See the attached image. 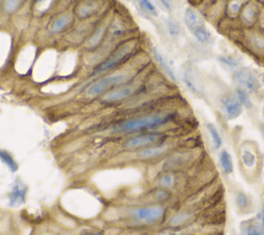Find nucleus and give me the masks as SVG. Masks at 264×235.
I'll use <instances>...</instances> for the list:
<instances>
[{
	"label": "nucleus",
	"instance_id": "nucleus-6",
	"mask_svg": "<svg viewBox=\"0 0 264 235\" xmlns=\"http://www.w3.org/2000/svg\"><path fill=\"white\" fill-rule=\"evenodd\" d=\"M128 80H129L128 74L125 73H119V74H114V76L105 77L101 80L94 82L87 89V95L90 97L98 96L102 93H106L107 91L116 88V87L126 84Z\"/></svg>",
	"mask_w": 264,
	"mask_h": 235
},
{
	"label": "nucleus",
	"instance_id": "nucleus-12",
	"mask_svg": "<svg viewBox=\"0 0 264 235\" xmlns=\"http://www.w3.org/2000/svg\"><path fill=\"white\" fill-rule=\"evenodd\" d=\"M261 9L255 1H250L246 3L242 9L241 15L238 17L239 23L248 29L254 28L259 20Z\"/></svg>",
	"mask_w": 264,
	"mask_h": 235
},
{
	"label": "nucleus",
	"instance_id": "nucleus-7",
	"mask_svg": "<svg viewBox=\"0 0 264 235\" xmlns=\"http://www.w3.org/2000/svg\"><path fill=\"white\" fill-rule=\"evenodd\" d=\"M182 79L187 89L196 97H201L205 93V83L199 70L195 65L187 63L183 67Z\"/></svg>",
	"mask_w": 264,
	"mask_h": 235
},
{
	"label": "nucleus",
	"instance_id": "nucleus-16",
	"mask_svg": "<svg viewBox=\"0 0 264 235\" xmlns=\"http://www.w3.org/2000/svg\"><path fill=\"white\" fill-rule=\"evenodd\" d=\"M183 176L182 172H174V171H163L159 173V176L156 178V187L164 188L167 190H175L182 186Z\"/></svg>",
	"mask_w": 264,
	"mask_h": 235
},
{
	"label": "nucleus",
	"instance_id": "nucleus-37",
	"mask_svg": "<svg viewBox=\"0 0 264 235\" xmlns=\"http://www.w3.org/2000/svg\"><path fill=\"white\" fill-rule=\"evenodd\" d=\"M260 132H261V135H262V139L264 141V123L260 124Z\"/></svg>",
	"mask_w": 264,
	"mask_h": 235
},
{
	"label": "nucleus",
	"instance_id": "nucleus-21",
	"mask_svg": "<svg viewBox=\"0 0 264 235\" xmlns=\"http://www.w3.org/2000/svg\"><path fill=\"white\" fill-rule=\"evenodd\" d=\"M152 54L154 59L157 61V63L160 65V67L163 69V71L166 73V76L169 77L173 82H176V73L172 67V65L170 64L169 60H167L162 53H160L157 48L156 47H152Z\"/></svg>",
	"mask_w": 264,
	"mask_h": 235
},
{
	"label": "nucleus",
	"instance_id": "nucleus-5",
	"mask_svg": "<svg viewBox=\"0 0 264 235\" xmlns=\"http://www.w3.org/2000/svg\"><path fill=\"white\" fill-rule=\"evenodd\" d=\"M166 141L167 135L165 133L160 131H152L132 136L124 142V147L130 151L141 150L143 147L164 143Z\"/></svg>",
	"mask_w": 264,
	"mask_h": 235
},
{
	"label": "nucleus",
	"instance_id": "nucleus-22",
	"mask_svg": "<svg viewBox=\"0 0 264 235\" xmlns=\"http://www.w3.org/2000/svg\"><path fill=\"white\" fill-rule=\"evenodd\" d=\"M73 23V18L69 14H63L56 17L53 22L50 25V31L54 34L61 33L65 31L69 26L70 24Z\"/></svg>",
	"mask_w": 264,
	"mask_h": 235
},
{
	"label": "nucleus",
	"instance_id": "nucleus-17",
	"mask_svg": "<svg viewBox=\"0 0 264 235\" xmlns=\"http://www.w3.org/2000/svg\"><path fill=\"white\" fill-rule=\"evenodd\" d=\"M184 23L185 26L188 29V31L191 33L193 32L196 28L199 26H202L205 25V19L202 18V16L199 14V12L193 8V7H187L184 12Z\"/></svg>",
	"mask_w": 264,
	"mask_h": 235
},
{
	"label": "nucleus",
	"instance_id": "nucleus-35",
	"mask_svg": "<svg viewBox=\"0 0 264 235\" xmlns=\"http://www.w3.org/2000/svg\"><path fill=\"white\" fill-rule=\"evenodd\" d=\"M81 235H104V232L99 229H90L84 231L83 233H81Z\"/></svg>",
	"mask_w": 264,
	"mask_h": 235
},
{
	"label": "nucleus",
	"instance_id": "nucleus-30",
	"mask_svg": "<svg viewBox=\"0 0 264 235\" xmlns=\"http://www.w3.org/2000/svg\"><path fill=\"white\" fill-rule=\"evenodd\" d=\"M234 93L235 95L237 96L238 100L241 101V103L243 104L244 108H247V109H252L253 108V101H252V99L250 97V93H248L246 90L244 89H241V88H235L234 90Z\"/></svg>",
	"mask_w": 264,
	"mask_h": 235
},
{
	"label": "nucleus",
	"instance_id": "nucleus-31",
	"mask_svg": "<svg viewBox=\"0 0 264 235\" xmlns=\"http://www.w3.org/2000/svg\"><path fill=\"white\" fill-rule=\"evenodd\" d=\"M164 23H165L167 32H169V34L172 37H174V39H176V37L182 35V32H183L182 28L178 25V23H176L175 20H173V19H164Z\"/></svg>",
	"mask_w": 264,
	"mask_h": 235
},
{
	"label": "nucleus",
	"instance_id": "nucleus-4",
	"mask_svg": "<svg viewBox=\"0 0 264 235\" xmlns=\"http://www.w3.org/2000/svg\"><path fill=\"white\" fill-rule=\"evenodd\" d=\"M232 81L237 88L246 90L248 93L253 94L260 90L261 82L256 72L250 68L242 66L232 73Z\"/></svg>",
	"mask_w": 264,
	"mask_h": 235
},
{
	"label": "nucleus",
	"instance_id": "nucleus-3",
	"mask_svg": "<svg viewBox=\"0 0 264 235\" xmlns=\"http://www.w3.org/2000/svg\"><path fill=\"white\" fill-rule=\"evenodd\" d=\"M196 153L190 150L173 152L164 160L163 171L183 172L196 162Z\"/></svg>",
	"mask_w": 264,
	"mask_h": 235
},
{
	"label": "nucleus",
	"instance_id": "nucleus-15",
	"mask_svg": "<svg viewBox=\"0 0 264 235\" xmlns=\"http://www.w3.org/2000/svg\"><path fill=\"white\" fill-rule=\"evenodd\" d=\"M136 90V87L133 85H122L116 87V88L107 91L102 97L103 103H116L119 101L125 100L126 98L133 95Z\"/></svg>",
	"mask_w": 264,
	"mask_h": 235
},
{
	"label": "nucleus",
	"instance_id": "nucleus-29",
	"mask_svg": "<svg viewBox=\"0 0 264 235\" xmlns=\"http://www.w3.org/2000/svg\"><path fill=\"white\" fill-rule=\"evenodd\" d=\"M103 34H104L103 26H99L98 28H96L87 42V45H86L87 48L88 49H94V48L97 47L101 43Z\"/></svg>",
	"mask_w": 264,
	"mask_h": 235
},
{
	"label": "nucleus",
	"instance_id": "nucleus-18",
	"mask_svg": "<svg viewBox=\"0 0 264 235\" xmlns=\"http://www.w3.org/2000/svg\"><path fill=\"white\" fill-rule=\"evenodd\" d=\"M241 235H264V227L257 218L245 220L239 225Z\"/></svg>",
	"mask_w": 264,
	"mask_h": 235
},
{
	"label": "nucleus",
	"instance_id": "nucleus-26",
	"mask_svg": "<svg viewBox=\"0 0 264 235\" xmlns=\"http://www.w3.org/2000/svg\"><path fill=\"white\" fill-rule=\"evenodd\" d=\"M98 9V4L96 1H86L82 3L77 10V14L81 19H87L92 17L96 10Z\"/></svg>",
	"mask_w": 264,
	"mask_h": 235
},
{
	"label": "nucleus",
	"instance_id": "nucleus-32",
	"mask_svg": "<svg viewBox=\"0 0 264 235\" xmlns=\"http://www.w3.org/2000/svg\"><path fill=\"white\" fill-rule=\"evenodd\" d=\"M22 4V0H3V9L6 14H14Z\"/></svg>",
	"mask_w": 264,
	"mask_h": 235
},
{
	"label": "nucleus",
	"instance_id": "nucleus-38",
	"mask_svg": "<svg viewBox=\"0 0 264 235\" xmlns=\"http://www.w3.org/2000/svg\"><path fill=\"white\" fill-rule=\"evenodd\" d=\"M263 84H264V78H263Z\"/></svg>",
	"mask_w": 264,
	"mask_h": 235
},
{
	"label": "nucleus",
	"instance_id": "nucleus-28",
	"mask_svg": "<svg viewBox=\"0 0 264 235\" xmlns=\"http://www.w3.org/2000/svg\"><path fill=\"white\" fill-rule=\"evenodd\" d=\"M250 198L249 196L243 192V191H238L235 196H234V204L236 208L241 212H246L250 207Z\"/></svg>",
	"mask_w": 264,
	"mask_h": 235
},
{
	"label": "nucleus",
	"instance_id": "nucleus-9",
	"mask_svg": "<svg viewBox=\"0 0 264 235\" xmlns=\"http://www.w3.org/2000/svg\"><path fill=\"white\" fill-rule=\"evenodd\" d=\"M130 52H131V47L128 45H125L120 48H118L116 52H114V54L111 57L105 59L103 62H101L99 65H97L93 69L92 76H96V74L106 72V71L115 68L117 65L121 64L122 62L127 58V56L129 55Z\"/></svg>",
	"mask_w": 264,
	"mask_h": 235
},
{
	"label": "nucleus",
	"instance_id": "nucleus-24",
	"mask_svg": "<svg viewBox=\"0 0 264 235\" xmlns=\"http://www.w3.org/2000/svg\"><path fill=\"white\" fill-rule=\"evenodd\" d=\"M219 164L221 166L222 171L225 175L229 176L234 170V165H233V159L231 154L228 152L225 148L220 151L219 154Z\"/></svg>",
	"mask_w": 264,
	"mask_h": 235
},
{
	"label": "nucleus",
	"instance_id": "nucleus-23",
	"mask_svg": "<svg viewBox=\"0 0 264 235\" xmlns=\"http://www.w3.org/2000/svg\"><path fill=\"white\" fill-rule=\"evenodd\" d=\"M217 61L225 69L231 71L232 73L243 66L242 61L232 55H219L217 57Z\"/></svg>",
	"mask_w": 264,
	"mask_h": 235
},
{
	"label": "nucleus",
	"instance_id": "nucleus-33",
	"mask_svg": "<svg viewBox=\"0 0 264 235\" xmlns=\"http://www.w3.org/2000/svg\"><path fill=\"white\" fill-rule=\"evenodd\" d=\"M138 3H139V6L141 7V9L148 12V14L153 15V16L158 15L157 8H156V6L153 4L151 0H138Z\"/></svg>",
	"mask_w": 264,
	"mask_h": 235
},
{
	"label": "nucleus",
	"instance_id": "nucleus-8",
	"mask_svg": "<svg viewBox=\"0 0 264 235\" xmlns=\"http://www.w3.org/2000/svg\"><path fill=\"white\" fill-rule=\"evenodd\" d=\"M220 107L224 117L228 121L236 120L242 116L244 106L238 100L235 93H227L220 99Z\"/></svg>",
	"mask_w": 264,
	"mask_h": 235
},
{
	"label": "nucleus",
	"instance_id": "nucleus-14",
	"mask_svg": "<svg viewBox=\"0 0 264 235\" xmlns=\"http://www.w3.org/2000/svg\"><path fill=\"white\" fill-rule=\"evenodd\" d=\"M195 220V214L193 210L190 209H183L177 210L175 214H173L166 221L167 228L176 230L184 228L190 225L192 222Z\"/></svg>",
	"mask_w": 264,
	"mask_h": 235
},
{
	"label": "nucleus",
	"instance_id": "nucleus-19",
	"mask_svg": "<svg viewBox=\"0 0 264 235\" xmlns=\"http://www.w3.org/2000/svg\"><path fill=\"white\" fill-rule=\"evenodd\" d=\"M151 200L150 203H157V204H164L166 205L174 198V193L171 190H167L160 187H155L151 193Z\"/></svg>",
	"mask_w": 264,
	"mask_h": 235
},
{
	"label": "nucleus",
	"instance_id": "nucleus-27",
	"mask_svg": "<svg viewBox=\"0 0 264 235\" xmlns=\"http://www.w3.org/2000/svg\"><path fill=\"white\" fill-rule=\"evenodd\" d=\"M244 5L245 4H243L241 0H230L226 6L227 16L232 20L235 18H238L239 15H241Z\"/></svg>",
	"mask_w": 264,
	"mask_h": 235
},
{
	"label": "nucleus",
	"instance_id": "nucleus-13",
	"mask_svg": "<svg viewBox=\"0 0 264 235\" xmlns=\"http://www.w3.org/2000/svg\"><path fill=\"white\" fill-rule=\"evenodd\" d=\"M171 150H172L171 144L164 142L161 144L143 147L141 150H138L136 156L141 161H154L158 160L162 157L169 156Z\"/></svg>",
	"mask_w": 264,
	"mask_h": 235
},
{
	"label": "nucleus",
	"instance_id": "nucleus-10",
	"mask_svg": "<svg viewBox=\"0 0 264 235\" xmlns=\"http://www.w3.org/2000/svg\"><path fill=\"white\" fill-rule=\"evenodd\" d=\"M239 159L241 163L249 172H256L259 164V159L256 147L250 141H245L239 146Z\"/></svg>",
	"mask_w": 264,
	"mask_h": 235
},
{
	"label": "nucleus",
	"instance_id": "nucleus-11",
	"mask_svg": "<svg viewBox=\"0 0 264 235\" xmlns=\"http://www.w3.org/2000/svg\"><path fill=\"white\" fill-rule=\"evenodd\" d=\"M250 51L257 55L264 57V30L261 28H251L244 39Z\"/></svg>",
	"mask_w": 264,
	"mask_h": 235
},
{
	"label": "nucleus",
	"instance_id": "nucleus-20",
	"mask_svg": "<svg viewBox=\"0 0 264 235\" xmlns=\"http://www.w3.org/2000/svg\"><path fill=\"white\" fill-rule=\"evenodd\" d=\"M191 34L193 35L195 41L203 46H212L215 43V37L206 24L196 28L193 32H191Z\"/></svg>",
	"mask_w": 264,
	"mask_h": 235
},
{
	"label": "nucleus",
	"instance_id": "nucleus-34",
	"mask_svg": "<svg viewBox=\"0 0 264 235\" xmlns=\"http://www.w3.org/2000/svg\"><path fill=\"white\" fill-rule=\"evenodd\" d=\"M54 2V0H37V10L41 14H44L47 9H50L52 4Z\"/></svg>",
	"mask_w": 264,
	"mask_h": 235
},
{
	"label": "nucleus",
	"instance_id": "nucleus-25",
	"mask_svg": "<svg viewBox=\"0 0 264 235\" xmlns=\"http://www.w3.org/2000/svg\"><path fill=\"white\" fill-rule=\"evenodd\" d=\"M206 128H207V131H208V133L210 135L213 148L215 151H219L220 148L222 147V145H223V139H222L220 131L218 130V128L216 127V125L213 123H207L206 124Z\"/></svg>",
	"mask_w": 264,
	"mask_h": 235
},
{
	"label": "nucleus",
	"instance_id": "nucleus-2",
	"mask_svg": "<svg viewBox=\"0 0 264 235\" xmlns=\"http://www.w3.org/2000/svg\"><path fill=\"white\" fill-rule=\"evenodd\" d=\"M176 118V111H160L119 123L115 127L116 132L134 133L142 131H155L169 125Z\"/></svg>",
	"mask_w": 264,
	"mask_h": 235
},
{
	"label": "nucleus",
	"instance_id": "nucleus-1",
	"mask_svg": "<svg viewBox=\"0 0 264 235\" xmlns=\"http://www.w3.org/2000/svg\"><path fill=\"white\" fill-rule=\"evenodd\" d=\"M123 221L132 227H151L166 221L169 208L164 204L147 203L124 209Z\"/></svg>",
	"mask_w": 264,
	"mask_h": 235
},
{
	"label": "nucleus",
	"instance_id": "nucleus-36",
	"mask_svg": "<svg viewBox=\"0 0 264 235\" xmlns=\"http://www.w3.org/2000/svg\"><path fill=\"white\" fill-rule=\"evenodd\" d=\"M158 1L167 11H171L173 9V0H158Z\"/></svg>",
	"mask_w": 264,
	"mask_h": 235
}]
</instances>
